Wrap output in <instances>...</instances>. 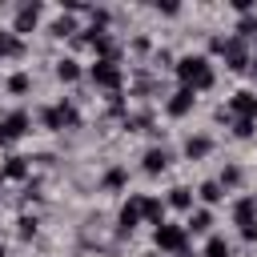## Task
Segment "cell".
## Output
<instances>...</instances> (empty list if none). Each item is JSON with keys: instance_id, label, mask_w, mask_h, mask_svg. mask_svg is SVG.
Returning <instances> with one entry per match:
<instances>
[{"instance_id": "cell-7", "label": "cell", "mask_w": 257, "mask_h": 257, "mask_svg": "<svg viewBox=\"0 0 257 257\" xmlns=\"http://www.w3.org/2000/svg\"><path fill=\"white\" fill-rule=\"evenodd\" d=\"M36 16H40V8H36V4H24V8L16 12V32H28V28L36 24Z\"/></svg>"}, {"instance_id": "cell-3", "label": "cell", "mask_w": 257, "mask_h": 257, "mask_svg": "<svg viewBox=\"0 0 257 257\" xmlns=\"http://www.w3.org/2000/svg\"><path fill=\"white\" fill-rule=\"evenodd\" d=\"M44 124H48V128H72V124H76V108L60 100V104L44 108Z\"/></svg>"}, {"instance_id": "cell-9", "label": "cell", "mask_w": 257, "mask_h": 257, "mask_svg": "<svg viewBox=\"0 0 257 257\" xmlns=\"http://www.w3.org/2000/svg\"><path fill=\"white\" fill-rule=\"evenodd\" d=\"M165 165H169V153H165V149H149V153H145V169H149V173H161Z\"/></svg>"}, {"instance_id": "cell-15", "label": "cell", "mask_w": 257, "mask_h": 257, "mask_svg": "<svg viewBox=\"0 0 257 257\" xmlns=\"http://www.w3.org/2000/svg\"><path fill=\"white\" fill-rule=\"evenodd\" d=\"M201 201L217 205V201H221V185H217V181H205V185H201Z\"/></svg>"}, {"instance_id": "cell-2", "label": "cell", "mask_w": 257, "mask_h": 257, "mask_svg": "<svg viewBox=\"0 0 257 257\" xmlns=\"http://www.w3.org/2000/svg\"><path fill=\"white\" fill-rule=\"evenodd\" d=\"M92 80H96L100 88H116V84H120V68H116V60H112V56H100V60L92 64Z\"/></svg>"}, {"instance_id": "cell-8", "label": "cell", "mask_w": 257, "mask_h": 257, "mask_svg": "<svg viewBox=\"0 0 257 257\" xmlns=\"http://www.w3.org/2000/svg\"><path fill=\"white\" fill-rule=\"evenodd\" d=\"M24 124H28V116H24V112H12V116H8L0 128H4V137L12 141V137H20V133H24Z\"/></svg>"}, {"instance_id": "cell-20", "label": "cell", "mask_w": 257, "mask_h": 257, "mask_svg": "<svg viewBox=\"0 0 257 257\" xmlns=\"http://www.w3.org/2000/svg\"><path fill=\"white\" fill-rule=\"evenodd\" d=\"M237 32H241V36H253V32H257V20H253V16H245V20L237 24Z\"/></svg>"}, {"instance_id": "cell-12", "label": "cell", "mask_w": 257, "mask_h": 257, "mask_svg": "<svg viewBox=\"0 0 257 257\" xmlns=\"http://www.w3.org/2000/svg\"><path fill=\"white\" fill-rule=\"evenodd\" d=\"M24 173H28V161H24V157H8L4 177H24Z\"/></svg>"}, {"instance_id": "cell-17", "label": "cell", "mask_w": 257, "mask_h": 257, "mask_svg": "<svg viewBox=\"0 0 257 257\" xmlns=\"http://www.w3.org/2000/svg\"><path fill=\"white\" fill-rule=\"evenodd\" d=\"M124 185V169H108L104 173V189H120Z\"/></svg>"}, {"instance_id": "cell-11", "label": "cell", "mask_w": 257, "mask_h": 257, "mask_svg": "<svg viewBox=\"0 0 257 257\" xmlns=\"http://www.w3.org/2000/svg\"><path fill=\"white\" fill-rule=\"evenodd\" d=\"M209 225H213V213H205V209L189 217V229H193V233H209Z\"/></svg>"}, {"instance_id": "cell-23", "label": "cell", "mask_w": 257, "mask_h": 257, "mask_svg": "<svg viewBox=\"0 0 257 257\" xmlns=\"http://www.w3.org/2000/svg\"><path fill=\"white\" fill-rule=\"evenodd\" d=\"M4 141H8V137H4V128H0V145H4Z\"/></svg>"}, {"instance_id": "cell-21", "label": "cell", "mask_w": 257, "mask_h": 257, "mask_svg": "<svg viewBox=\"0 0 257 257\" xmlns=\"http://www.w3.org/2000/svg\"><path fill=\"white\" fill-rule=\"evenodd\" d=\"M253 133V120H237V137H249Z\"/></svg>"}, {"instance_id": "cell-10", "label": "cell", "mask_w": 257, "mask_h": 257, "mask_svg": "<svg viewBox=\"0 0 257 257\" xmlns=\"http://www.w3.org/2000/svg\"><path fill=\"white\" fill-rule=\"evenodd\" d=\"M185 153H189V157H205V153H209V137H189V141H185Z\"/></svg>"}, {"instance_id": "cell-13", "label": "cell", "mask_w": 257, "mask_h": 257, "mask_svg": "<svg viewBox=\"0 0 257 257\" xmlns=\"http://www.w3.org/2000/svg\"><path fill=\"white\" fill-rule=\"evenodd\" d=\"M169 205H173V209H189V205H193V193H189V189H173V193H169Z\"/></svg>"}, {"instance_id": "cell-16", "label": "cell", "mask_w": 257, "mask_h": 257, "mask_svg": "<svg viewBox=\"0 0 257 257\" xmlns=\"http://www.w3.org/2000/svg\"><path fill=\"white\" fill-rule=\"evenodd\" d=\"M205 257H229V245H225L221 237H209V245H205Z\"/></svg>"}, {"instance_id": "cell-14", "label": "cell", "mask_w": 257, "mask_h": 257, "mask_svg": "<svg viewBox=\"0 0 257 257\" xmlns=\"http://www.w3.org/2000/svg\"><path fill=\"white\" fill-rule=\"evenodd\" d=\"M56 76H60V80H76V76H80L76 60H60V64H56Z\"/></svg>"}, {"instance_id": "cell-19", "label": "cell", "mask_w": 257, "mask_h": 257, "mask_svg": "<svg viewBox=\"0 0 257 257\" xmlns=\"http://www.w3.org/2000/svg\"><path fill=\"white\" fill-rule=\"evenodd\" d=\"M8 88H12V92H24V88H28V76H24V72H16V76L8 80Z\"/></svg>"}, {"instance_id": "cell-6", "label": "cell", "mask_w": 257, "mask_h": 257, "mask_svg": "<svg viewBox=\"0 0 257 257\" xmlns=\"http://www.w3.org/2000/svg\"><path fill=\"white\" fill-rule=\"evenodd\" d=\"M193 96H197L193 88H177V92H173V100L165 104V108H169V116H185V112L193 108Z\"/></svg>"}, {"instance_id": "cell-22", "label": "cell", "mask_w": 257, "mask_h": 257, "mask_svg": "<svg viewBox=\"0 0 257 257\" xmlns=\"http://www.w3.org/2000/svg\"><path fill=\"white\" fill-rule=\"evenodd\" d=\"M249 68H253V76H257V56H253V60H249Z\"/></svg>"}, {"instance_id": "cell-1", "label": "cell", "mask_w": 257, "mask_h": 257, "mask_svg": "<svg viewBox=\"0 0 257 257\" xmlns=\"http://www.w3.org/2000/svg\"><path fill=\"white\" fill-rule=\"evenodd\" d=\"M177 76H181V80H185V88H193V92L213 84V68H209V60H205V56H181Z\"/></svg>"}, {"instance_id": "cell-5", "label": "cell", "mask_w": 257, "mask_h": 257, "mask_svg": "<svg viewBox=\"0 0 257 257\" xmlns=\"http://www.w3.org/2000/svg\"><path fill=\"white\" fill-rule=\"evenodd\" d=\"M229 112H237V120H253V116H257V96H253V92H233Z\"/></svg>"}, {"instance_id": "cell-18", "label": "cell", "mask_w": 257, "mask_h": 257, "mask_svg": "<svg viewBox=\"0 0 257 257\" xmlns=\"http://www.w3.org/2000/svg\"><path fill=\"white\" fill-rule=\"evenodd\" d=\"M72 32H76V24H72V20H68V16H64V20H56V24H52V36H72Z\"/></svg>"}, {"instance_id": "cell-24", "label": "cell", "mask_w": 257, "mask_h": 257, "mask_svg": "<svg viewBox=\"0 0 257 257\" xmlns=\"http://www.w3.org/2000/svg\"><path fill=\"white\" fill-rule=\"evenodd\" d=\"M0 56H4V52H0Z\"/></svg>"}, {"instance_id": "cell-4", "label": "cell", "mask_w": 257, "mask_h": 257, "mask_svg": "<svg viewBox=\"0 0 257 257\" xmlns=\"http://www.w3.org/2000/svg\"><path fill=\"white\" fill-rule=\"evenodd\" d=\"M157 245H161V249H173V253H177V249H185V229H181V225H165V221H161V225H157Z\"/></svg>"}]
</instances>
